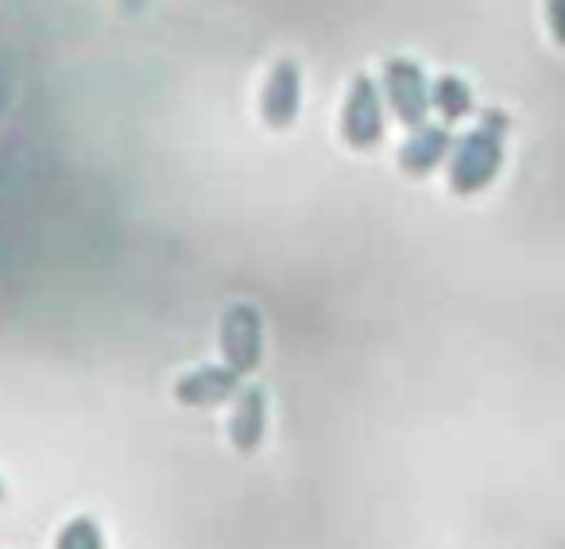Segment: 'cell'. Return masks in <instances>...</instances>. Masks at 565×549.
I'll return each mask as SVG.
<instances>
[{
  "label": "cell",
  "mask_w": 565,
  "mask_h": 549,
  "mask_svg": "<svg viewBox=\"0 0 565 549\" xmlns=\"http://www.w3.org/2000/svg\"><path fill=\"white\" fill-rule=\"evenodd\" d=\"M384 94L403 125H423L426 86H423V71L411 58H392L384 66Z\"/></svg>",
  "instance_id": "5b68a950"
},
{
  "label": "cell",
  "mask_w": 565,
  "mask_h": 549,
  "mask_svg": "<svg viewBox=\"0 0 565 549\" xmlns=\"http://www.w3.org/2000/svg\"><path fill=\"white\" fill-rule=\"evenodd\" d=\"M221 356L236 376H252L264 360V317L252 302H233L221 314Z\"/></svg>",
  "instance_id": "6da1fadb"
},
{
  "label": "cell",
  "mask_w": 565,
  "mask_h": 549,
  "mask_svg": "<svg viewBox=\"0 0 565 549\" xmlns=\"http://www.w3.org/2000/svg\"><path fill=\"white\" fill-rule=\"evenodd\" d=\"M236 391H241V376L228 364H202L174 384V399L182 407H221L236 399Z\"/></svg>",
  "instance_id": "277c9868"
},
{
  "label": "cell",
  "mask_w": 565,
  "mask_h": 549,
  "mask_svg": "<svg viewBox=\"0 0 565 549\" xmlns=\"http://www.w3.org/2000/svg\"><path fill=\"white\" fill-rule=\"evenodd\" d=\"M299 109H302V71L295 58H279L267 71L264 94H259V117H264L267 128L282 132V128L295 125Z\"/></svg>",
  "instance_id": "3957f363"
},
{
  "label": "cell",
  "mask_w": 565,
  "mask_h": 549,
  "mask_svg": "<svg viewBox=\"0 0 565 549\" xmlns=\"http://www.w3.org/2000/svg\"><path fill=\"white\" fill-rule=\"evenodd\" d=\"M140 4H143V0H128V9H132V12H140Z\"/></svg>",
  "instance_id": "30bf717a"
},
{
  "label": "cell",
  "mask_w": 565,
  "mask_h": 549,
  "mask_svg": "<svg viewBox=\"0 0 565 549\" xmlns=\"http://www.w3.org/2000/svg\"><path fill=\"white\" fill-rule=\"evenodd\" d=\"M55 549H105V538H102V526L94 518H71L58 534V546Z\"/></svg>",
  "instance_id": "ba28073f"
},
{
  "label": "cell",
  "mask_w": 565,
  "mask_h": 549,
  "mask_svg": "<svg viewBox=\"0 0 565 549\" xmlns=\"http://www.w3.org/2000/svg\"><path fill=\"white\" fill-rule=\"evenodd\" d=\"M434 101H438L449 117H457V112L469 109V94H465V86H457V82H449V78L438 82V94H434Z\"/></svg>",
  "instance_id": "9c48e42d"
},
{
  "label": "cell",
  "mask_w": 565,
  "mask_h": 549,
  "mask_svg": "<svg viewBox=\"0 0 565 549\" xmlns=\"http://www.w3.org/2000/svg\"><path fill=\"white\" fill-rule=\"evenodd\" d=\"M441 151H446V132H438V128H418V132L407 140V148H403L399 159L411 174H423L438 163Z\"/></svg>",
  "instance_id": "52a82bcc"
},
{
  "label": "cell",
  "mask_w": 565,
  "mask_h": 549,
  "mask_svg": "<svg viewBox=\"0 0 565 549\" xmlns=\"http://www.w3.org/2000/svg\"><path fill=\"white\" fill-rule=\"evenodd\" d=\"M267 433V395L264 387H241L233 399V418H228V438L236 453H256Z\"/></svg>",
  "instance_id": "8992f818"
},
{
  "label": "cell",
  "mask_w": 565,
  "mask_h": 549,
  "mask_svg": "<svg viewBox=\"0 0 565 549\" xmlns=\"http://www.w3.org/2000/svg\"><path fill=\"white\" fill-rule=\"evenodd\" d=\"M341 136L356 151H369L384 140V105H380V89L369 74H356L349 86L345 109H341Z\"/></svg>",
  "instance_id": "7a4b0ae2"
},
{
  "label": "cell",
  "mask_w": 565,
  "mask_h": 549,
  "mask_svg": "<svg viewBox=\"0 0 565 549\" xmlns=\"http://www.w3.org/2000/svg\"><path fill=\"white\" fill-rule=\"evenodd\" d=\"M0 499H4V480H0Z\"/></svg>",
  "instance_id": "8fae6325"
}]
</instances>
